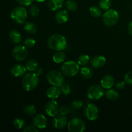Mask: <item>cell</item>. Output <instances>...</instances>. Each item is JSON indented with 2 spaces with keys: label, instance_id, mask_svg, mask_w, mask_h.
<instances>
[{
  "label": "cell",
  "instance_id": "cell-38",
  "mask_svg": "<svg viewBox=\"0 0 132 132\" xmlns=\"http://www.w3.org/2000/svg\"><path fill=\"white\" fill-rule=\"evenodd\" d=\"M125 81L128 85H132V71H130L125 76Z\"/></svg>",
  "mask_w": 132,
  "mask_h": 132
},
{
  "label": "cell",
  "instance_id": "cell-42",
  "mask_svg": "<svg viewBox=\"0 0 132 132\" xmlns=\"http://www.w3.org/2000/svg\"><path fill=\"white\" fill-rule=\"evenodd\" d=\"M128 29V32L129 33H130V34L132 36V21L130 22V24H129Z\"/></svg>",
  "mask_w": 132,
  "mask_h": 132
},
{
  "label": "cell",
  "instance_id": "cell-39",
  "mask_svg": "<svg viewBox=\"0 0 132 132\" xmlns=\"http://www.w3.org/2000/svg\"><path fill=\"white\" fill-rule=\"evenodd\" d=\"M18 3H19L20 5H23V6H29L32 3V2L34 1V0H17Z\"/></svg>",
  "mask_w": 132,
  "mask_h": 132
},
{
  "label": "cell",
  "instance_id": "cell-3",
  "mask_svg": "<svg viewBox=\"0 0 132 132\" xmlns=\"http://www.w3.org/2000/svg\"><path fill=\"white\" fill-rule=\"evenodd\" d=\"M79 64L74 61L64 62L61 66V72L67 77H74L79 71Z\"/></svg>",
  "mask_w": 132,
  "mask_h": 132
},
{
  "label": "cell",
  "instance_id": "cell-17",
  "mask_svg": "<svg viewBox=\"0 0 132 132\" xmlns=\"http://www.w3.org/2000/svg\"><path fill=\"white\" fill-rule=\"evenodd\" d=\"M69 18V14L66 10H60L56 13L55 16V21L59 24L65 23Z\"/></svg>",
  "mask_w": 132,
  "mask_h": 132
},
{
  "label": "cell",
  "instance_id": "cell-20",
  "mask_svg": "<svg viewBox=\"0 0 132 132\" xmlns=\"http://www.w3.org/2000/svg\"><path fill=\"white\" fill-rule=\"evenodd\" d=\"M52 59L54 63H57V64H60L65 61L66 54L63 52V50L56 51V52L54 53V54L53 55Z\"/></svg>",
  "mask_w": 132,
  "mask_h": 132
},
{
  "label": "cell",
  "instance_id": "cell-1",
  "mask_svg": "<svg viewBox=\"0 0 132 132\" xmlns=\"http://www.w3.org/2000/svg\"><path fill=\"white\" fill-rule=\"evenodd\" d=\"M48 46L52 50H64L67 46V41L64 36L61 34H53L48 39Z\"/></svg>",
  "mask_w": 132,
  "mask_h": 132
},
{
  "label": "cell",
  "instance_id": "cell-7",
  "mask_svg": "<svg viewBox=\"0 0 132 132\" xmlns=\"http://www.w3.org/2000/svg\"><path fill=\"white\" fill-rule=\"evenodd\" d=\"M67 128L70 132H82L86 130V124L81 119L73 117L68 122Z\"/></svg>",
  "mask_w": 132,
  "mask_h": 132
},
{
  "label": "cell",
  "instance_id": "cell-10",
  "mask_svg": "<svg viewBox=\"0 0 132 132\" xmlns=\"http://www.w3.org/2000/svg\"><path fill=\"white\" fill-rule=\"evenodd\" d=\"M12 56L15 60L19 61H23L25 60L28 55V52L27 50V47L22 45H17L13 48Z\"/></svg>",
  "mask_w": 132,
  "mask_h": 132
},
{
  "label": "cell",
  "instance_id": "cell-2",
  "mask_svg": "<svg viewBox=\"0 0 132 132\" xmlns=\"http://www.w3.org/2000/svg\"><path fill=\"white\" fill-rule=\"evenodd\" d=\"M39 82V76L35 72H30L23 76L22 80V86L27 92L32 91L36 88Z\"/></svg>",
  "mask_w": 132,
  "mask_h": 132
},
{
  "label": "cell",
  "instance_id": "cell-22",
  "mask_svg": "<svg viewBox=\"0 0 132 132\" xmlns=\"http://www.w3.org/2000/svg\"><path fill=\"white\" fill-rule=\"evenodd\" d=\"M80 73L81 76L83 77L84 79H90L93 76V71L90 67L84 66L80 69Z\"/></svg>",
  "mask_w": 132,
  "mask_h": 132
},
{
  "label": "cell",
  "instance_id": "cell-31",
  "mask_svg": "<svg viewBox=\"0 0 132 132\" xmlns=\"http://www.w3.org/2000/svg\"><path fill=\"white\" fill-rule=\"evenodd\" d=\"M24 120L21 118H16L13 122V125L16 129H21L24 127Z\"/></svg>",
  "mask_w": 132,
  "mask_h": 132
},
{
  "label": "cell",
  "instance_id": "cell-14",
  "mask_svg": "<svg viewBox=\"0 0 132 132\" xmlns=\"http://www.w3.org/2000/svg\"><path fill=\"white\" fill-rule=\"evenodd\" d=\"M106 62V59L103 55H97L93 57L90 59L91 66L94 68H101L104 66Z\"/></svg>",
  "mask_w": 132,
  "mask_h": 132
},
{
  "label": "cell",
  "instance_id": "cell-16",
  "mask_svg": "<svg viewBox=\"0 0 132 132\" xmlns=\"http://www.w3.org/2000/svg\"><path fill=\"white\" fill-rule=\"evenodd\" d=\"M115 82V79L110 74L103 76L101 81V85L104 89L112 88Z\"/></svg>",
  "mask_w": 132,
  "mask_h": 132
},
{
  "label": "cell",
  "instance_id": "cell-35",
  "mask_svg": "<svg viewBox=\"0 0 132 132\" xmlns=\"http://www.w3.org/2000/svg\"><path fill=\"white\" fill-rule=\"evenodd\" d=\"M72 106L74 109L78 110L82 108V106H83V103L82 102V101L79 100V99H76L72 102Z\"/></svg>",
  "mask_w": 132,
  "mask_h": 132
},
{
  "label": "cell",
  "instance_id": "cell-41",
  "mask_svg": "<svg viewBox=\"0 0 132 132\" xmlns=\"http://www.w3.org/2000/svg\"><path fill=\"white\" fill-rule=\"evenodd\" d=\"M43 72V69L41 68H38L37 70H36V71L35 72V73H36L37 75H38V76H40V75Z\"/></svg>",
  "mask_w": 132,
  "mask_h": 132
},
{
  "label": "cell",
  "instance_id": "cell-21",
  "mask_svg": "<svg viewBox=\"0 0 132 132\" xmlns=\"http://www.w3.org/2000/svg\"><path fill=\"white\" fill-rule=\"evenodd\" d=\"M9 39L13 43L19 44L21 41L22 36L19 31L12 30L9 34Z\"/></svg>",
  "mask_w": 132,
  "mask_h": 132
},
{
  "label": "cell",
  "instance_id": "cell-43",
  "mask_svg": "<svg viewBox=\"0 0 132 132\" xmlns=\"http://www.w3.org/2000/svg\"><path fill=\"white\" fill-rule=\"evenodd\" d=\"M35 1L39 3H42V2H44L45 1H46V0H35Z\"/></svg>",
  "mask_w": 132,
  "mask_h": 132
},
{
  "label": "cell",
  "instance_id": "cell-5",
  "mask_svg": "<svg viewBox=\"0 0 132 132\" xmlns=\"http://www.w3.org/2000/svg\"><path fill=\"white\" fill-rule=\"evenodd\" d=\"M27 11L23 6H17L11 12L10 17L14 22L18 24H23L27 19Z\"/></svg>",
  "mask_w": 132,
  "mask_h": 132
},
{
  "label": "cell",
  "instance_id": "cell-12",
  "mask_svg": "<svg viewBox=\"0 0 132 132\" xmlns=\"http://www.w3.org/2000/svg\"><path fill=\"white\" fill-rule=\"evenodd\" d=\"M47 124V119L43 114L42 113L35 114V116L33 118V125L37 127L39 130L46 128Z\"/></svg>",
  "mask_w": 132,
  "mask_h": 132
},
{
  "label": "cell",
  "instance_id": "cell-25",
  "mask_svg": "<svg viewBox=\"0 0 132 132\" xmlns=\"http://www.w3.org/2000/svg\"><path fill=\"white\" fill-rule=\"evenodd\" d=\"M26 68H27V70L29 72H35L36 70L39 68L38 67V63L34 59H30L27 62L25 65Z\"/></svg>",
  "mask_w": 132,
  "mask_h": 132
},
{
  "label": "cell",
  "instance_id": "cell-33",
  "mask_svg": "<svg viewBox=\"0 0 132 132\" xmlns=\"http://www.w3.org/2000/svg\"><path fill=\"white\" fill-rule=\"evenodd\" d=\"M35 44H36V41L34 39L32 38V37H28L24 41V46L28 48H31L34 47Z\"/></svg>",
  "mask_w": 132,
  "mask_h": 132
},
{
  "label": "cell",
  "instance_id": "cell-29",
  "mask_svg": "<svg viewBox=\"0 0 132 132\" xmlns=\"http://www.w3.org/2000/svg\"><path fill=\"white\" fill-rule=\"evenodd\" d=\"M112 6L111 0H100L99 1V7L103 10H108Z\"/></svg>",
  "mask_w": 132,
  "mask_h": 132
},
{
  "label": "cell",
  "instance_id": "cell-37",
  "mask_svg": "<svg viewBox=\"0 0 132 132\" xmlns=\"http://www.w3.org/2000/svg\"><path fill=\"white\" fill-rule=\"evenodd\" d=\"M70 112L69 108L66 106H63L60 107L59 109V113L61 115H63V116H66V115H68V113Z\"/></svg>",
  "mask_w": 132,
  "mask_h": 132
},
{
  "label": "cell",
  "instance_id": "cell-26",
  "mask_svg": "<svg viewBox=\"0 0 132 132\" xmlns=\"http://www.w3.org/2000/svg\"><path fill=\"white\" fill-rule=\"evenodd\" d=\"M90 15L94 18H98L102 14V9L97 6H92L89 9Z\"/></svg>",
  "mask_w": 132,
  "mask_h": 132
},
{
  "label": "cell",
  "instance_id": "cell-6",
  "mask_svg": "<svg viewBox=\"0 0 132 132\" xmlns=\"http://www.w3.org/2000/svg\"><path fill=\"white\" fill-rule=\"evenodd\" d=\"M46 79L48 82L52 86L60 87L64 83V74L60 71L52 70L48 73Z\"/></svg>",
  "mask_w": 132,
  "mask_h": 132
},
{
  "label": "cell",
  "instance_id": "cell-11",
  "mask_svg": "<svg viewBox=\"0 0 132 132\" xmlns=\"http://www.w3.org/2000/svg\"><path fill=\"white\" fill-rule=\"evenodd\" d=\"M59 105L55 99H51L46 103L45 106V110L46 114L50 117H55L59 113Z\"/></svg>",
  "mask_w": 132,
  "mask_h": 132
},
{
  "label": "cell",
  "instance_id": "cell-32",
  "mask_svg": "<svg viewBox=\"0 0 132 132\" xmlns=\"http://www.w3.org/2000/svg\"><path fill=\"white\" fill-rule=\"evenodd\" d=\"M61 92L63 93V95H68L70 94L71 93V88L68 84L63 83L61 86H60Z\"/></svg>",
  "mask_w": 132,
  "mask_h": 132
},
{
  "label": "cell",
  "instance_id": "cell-15",
  "mask_svg": "<svg viewBox=\"0 0 132 132\" xmlns=\"http://www.w3.org/2000/svg\"><path fill=\"white\" fill-rule=\"evenodd\" d=\"M27 69L25 66L21 64H18L14 65L10 70V73L15 77H20L25 75Z\"/></svg>",
  "mask_w": 132,
  "mask_h": 132
},
{
  "label": "cell",
  "instance_id": "cell-19",
  "mask_svg": "<svg viewBox=\"0 0 132 132\" xmlns=\"http://www.w3.org/2000/svg\"><path fill=\"white\" fill-rule=\"evenodd\" d=\"M64 0H48V6L52 11H56L63 6Z\"/></svg>",
  "mask_w": 132,
  "mask_h": 132
},
{
  "label": "cell",
  "instance_id": "cell-13",
  "mask_svg": "<svg viewBox=\"0 0 132 132\" xmlns=\"http://www.w3.org/2000/svg\"><path fill=\"white\" fill-rule=\"evenodd\" d=\"M52 123L53 126L55 128L58 129V130H62L67 126L68 121H67V118L65 117V116L59 114L54 117Z\"/></svg>",
  "mask_w": 132,
  "mask_h": 132
},
{
  "label": "cell",
  "instance_id": "cell-24",
  "mask_svg": "<svg viewBox=\"0 0 132 132\" xmlns=\"http://www.w3.org/2000/svg\"><path fill=\"white\" fill-rule=\"evenodd\" d=\"M24 29L27 33L34 34L37 32V26L32 22H26L24 23Z\"/></svg>",
  "mask_w": 132,
  "mask_h": 132
},
{
  "label": "cell",
  "instance_id": "cell-23",
  "mask_svg": "<svg viewBox=\"0 0 132 132\" xmlns=\"http://www.w3.org/2000/svg\"><path fill=\"white\" fill-rule=\"evenodd\" d=\"M105 96L108 100L116 101L119 97V94L113 89H107L105 92Z\"/></svg>",
  "mask_w": 132,
  "mask_h": 132
},
{
  "label": "cell",
  "instance_id": "cell-30",
  "mask_svg": "<svg viewBox=\"0 0 132 132\" xmlns=\"http://www.w3.org/2000/svg\"><path fill=\"white\" fill-rule=\"evenodd\" d=\"M65 6L67 10L71 12L76 11L77 9V3L76 1H73V0H68L67 1H66Z\"/></svg>",
  "mask_w": 132,
  "mask_h": 132
},
{
  "label": "cell",
  "instance_id": "cell-34",
  "mask_svg": "<svg viewBox=\"0 0 132 132\" xmlns=\"http://www.w3.org/2000/svg\"><path fill=\"white\" fill-rule=\"evenodd\" d=\"M29 12L31 16L34 18V17L37 16V15H39V14L40 12V9L37 6H36V5H33V6H32L30 8Z\"/></svg>",
  "mask_w": 132,
  "mask_h": 132
},
{
  "label": "cell",
  "instance_id": "cell-18",
  "mask_svg": "<svg viewBox=\"0 0 132 132\" xmlns=\"http://www.w3.org/2000/svg\"><path fill=\"white\" fill-rule=\"evenodd\" d=\"M60 88L57 87V86H52L51 87L49 88L46 91V96L50 99H57L61 95Z\"/></svg>",
  "mask_w": 132,
  "mask_h": 132
},
{
  "label": "cell",
  "instance_id": "cell-8",
  "mask_svg": "<svg viewBox=\"0 0 132 132\" xmlns=\"http://www.w3.org/2000/svg\"><path fill=\"white\" fill-rule=\"evenodd\" d=\"M104 95V89L101 85H93L89 87L87 91V97L91 100H98Z\"/></svg>",
  "mask_w": 132,
  "mask_h": 132
},
{
  "label": "cell",
  "instance_id": "cell-28",
  "mask_svg": "<svg viewBox=\"0 0 132 132\" xmlns=\"http://www.w3.org/2000/svg\"><path fill=\"white\" fill-rule=\"evenodd\" d=\"M90 61V59L88 55H86V54H82L78 57L77 63L79 64V66L84 67V66H86L89 63Z\"/></svg>",
  "mask_w": 132,
  "mask_h": 132
},
{
  "label": "cell",
  "instance_id": "cell-36",
  "mask_svg": "<svg viewBox=\"0 0 132 132\" xmlns=\"http://www.w3.org/2000/svg\"><path fill=\"white\" fill-rule=\"evenodd\" d=\"M23 131L24 132H38L39 129L37 127L34 126V125H28V126H26L23 129Z\"/></svg>",
  "mask_w": 132,
  "mask_h": 132
},
{
  "label": "cell",
  "instance_id": "cell-4",
  "mask_svg": "<svg viewBox=\"0 0 132 132\" xmlns=\"http://www.w3.org/2000/svg\"><path fill=\"white\" fill-rule=\"evenodd\" d=\"M119 20V14L115 9H110L106 10L103 15V21L107 27L115 26Z\"/></svg>",
  "mask_w": 132,
  "mask_h": 132
},
{
  "label": "cell",
  "instance_id": "cell-9",
  "mask_svg": "<svg viewBox=\"0 0 132 132\" xmlns=\"http://www.w3.org/2000/svg\"><path fill=\"white\" fill-rule=\"evenodd\" d=\"M85 117L89 121H95L99 116V109L95 104L88 103L84 108Z\"/></svg>",
  "mask_w": 132,
  "mask_h": 132
},
{
  "label": "cell",
  "instance_id": "cell-27",
  "mask_svg": "<svg viewBox=\"0 0 132 132\" xmlns=\"http://www.w3.org/2000/svg\"><path fill=\"white\" fill-rule=\"evenodd\" d=\"M23 111L28 116H34L36 113V108L33 104H27L24 106Z\"/></svg>",
  "mask_w": 132,
  "mask_h": 132
},
{
  "label": "cell",
  "instance_id": "cell-40",
  "mask_svg": "<svg viewBox=\"0 0 132 132\" xmlns=\"http://www.w3.org/2000/svg\"><path fill=\"white\" fill-rule=\"evenodd\" d=\"M126 82L125 81H121V82H119L116 85V88L117 90H123L125 87H126Z\"/></svg>",
  "mask_w": 132,
  "mask_h": 132
}]
</instances>
